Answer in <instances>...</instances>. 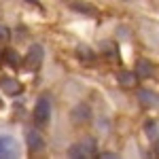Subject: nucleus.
I'll use <instances>...</instances> for the list:
<instances>
[{
	"label": "nucleus",
	"instance_id": "obj_1",
	"mask_svg": "<svg viewBox=\"0 0 159 159\" xmlns=\"http://www.w3.org/2000/svg\"><path fill=\"white\" fill-rule=\"evenodd\" d=\"M32 119H34V125H38V127L49 125V121H51V100L47 98V96H40V98L36 100Z\"/></svg>",
	"mask_w": 159,
	"mask_h": 159
},
{
	"label": "nucleus",
	"instance_id": "obj_2",
	"mask_svg": "<svg viewBox=\"0 0 159 159\" xmlns=\"http://www.w3.org/2000/svg\"><path fill=\"white\" fill-rule=\"evenodd\" d=\"M96 148L98 147H96L93 138H83L68 148V157H91V155H96Z\"/></svg>",
	"mask_w": 159,
	"mask_h": 159
},
{
	"label": "nucleus",
	"instance_id": "obj_3",
	"mask_svg": "<svg viewBox=\"0 0 159 159\" xmlns=\"http://www.w3.org/2000/svg\"><path fill=\"white\" fill-rule=\"evenodd\" d=\"M43 57H45V51L40 45H32L28 53H25L24 57V68L28 72H36L38 68H40V64H43Z\"/></svg>",
	"mask_w": 159,
	"mask_h": 159
},
{
	"label": "nucleus",
	"instance_id": "obj_4",
	"mask_svg": "<svg viewBox=\"0 0 159 159\" xmlns=\"http://www.w3.org/2000/svg\"><path fill=\"white\" fill-rule=\"evenodd\" d=\"M25 144H28V151H30V153H38V151H43L45 142H43L40 132L34 129V127H28V129H25Z\"/></svg>",
	"mask_w": 159,
	"mask_h": 159
},
{
	"label": "nucleus",
	"instance_id": "obj_5",
	"mask_svg": "<svg viewBox=\"0 0 159 159\" xmlns=\"http://www.w3.org/2000/svg\"><path fill=\"white\" fill-rule=\"evenodd\" d=\"M19 147L11 136H0V157H17Z\"/></svg>",
	"mask_w": 159,
	"mask_h": 159
},
{
	"label": "nucleus",
	"instance_id": "obj_6",
	"mask_svg": "<svg viewBox=\"0 0 159 159\" xmlns=\"http://www.w3.org/2000/svg\"><path fill=\"white\" fill-rule=\"evenodd\" d=\"M89 119H91V110H89V106H87V104H79V106L72 110V121H74V125H85Z\"/></svg>",
	"mask_w": 159,
	"mask_h": 159
},
{
	"label": "nucleus",
	"instance_id": "obj_7",
	"mask_svg": "<svg viewBox=\"0 0 159 159\" xmlns=\"http://www.w3.org/2000/svg\"><path fill=\"white\" fill-rule=\"evenodd\" d=\"M0 89L9 96H17L21 91V83L17 79H0Z\"/></svg>",
	"mask_w": 159,
	"mask_h": 159
},
{
	"label": "nucleus",
	"instance_id": "obj_8",
	"mask_svg": "<svg viewBox=\"0 0 159 159\" xmlns=\"http://www.w3.org/2000/svg\"><path fill=\"white\" fill-rule=\"evenodd\" d=\"M70 9H74V11H79V13H85L89 17H98V11L93 7H89L87 2H70Z\"/></svg>",
	"mask_w": 159,
	"mask_h": 159
},
{
	"label": "nucleus",
	"instance_id": "obj_9",
	"mask_svg": "<svg viewBox=\"0 0 159 159\" xmlns=\"http://www.w3.org/2000/svg\"><path fill=\"white\" fill-rule=\"evenodd\" d=\"M2 61H4V64H9V66H13V68H17V64H19V57H17V51L7 49L4 53H2Z\"/></svg>",
	"mask_w": 159,
	"mask_h": 159
},
{
	"label": "nucleus",
	"instance_id": "obj_10",
	"mask_svg": "<svg viewBox=\"0 0 159 159\" xmlns=\"http://www.w3.org/2000/svg\"><path fill=\"white\" fill-rule=\"evenodd\" d=\"M76 53H79V57H81V60H87V61L93 60V51L89 49L87 45H79V47H76Z\"/></svg>",
	"mask_w": 159,
	"mask_h": 159
},
{
	"label": "nucleus",
	"instance_id": "obj_11",
	"mask_svg": "<svg viewBox=\"0 0 159 159\" xmlns=\"http://www.w3.org/2000/svg\"><path fill=\"white\" fill-rule=\"evenodd\" d=\"M151 70H153V68L148 66L147 61H138V68H136V72L140 74V76H148V74H151Z\"/></svg>",
	"mask_w": 159,
	"mask_h": 159
},
{
	"label": "nucleus",
	"instance_id": "obj_12",
	"mask_svg": "<svg viewBox=\"0 0 159 159\" xmlns=\"http://www.w3.org/2000/svg\"><path fill=\"white\" fill-rule=\"evenodd\" d=\"M119 81H121V85H125V87H132L136 83L134 76H132L129 72H121V74H119Z\"/></svg>",
	"mask_w": 159,
	"mask_h": 159
},
{
	"label": "nucleus",
	"instance_id": "obj_13",
	"mask_svg": "<svg viewBox=\"0 0 159 159\" xmlns=\"http://www.w3.org/2000/svg\"><path fill=\"white\" fill-rule=\"evenodd\" d=\"M11 38V32H9V28L7 25H0V43H7Z\"/></svg>",
	"mask_w": 159,
	"mask_h": 159
},
{
	"label": "nucleus",
	"instance_id": "obj_14",
	"mask_svg": "<svg viewBox=\"0 0 159 159\" xmlns=\"http://www.w3.org/2000/svg\"><path fill=\"white\" fill-rule=\"evenodd\" d=\"M0 57H2V55H0Z\"/></svg>",
	"mask_w": 159,
	"mask_h": 159
}]
</instances>
